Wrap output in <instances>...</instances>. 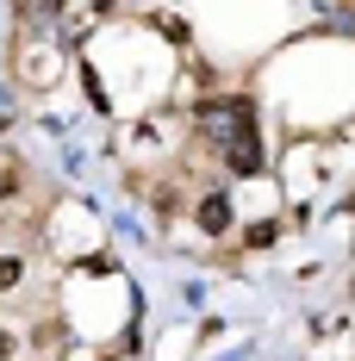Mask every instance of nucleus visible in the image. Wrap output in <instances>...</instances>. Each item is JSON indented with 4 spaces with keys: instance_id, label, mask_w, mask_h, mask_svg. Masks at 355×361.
Segmentation results:
<instances>
[{
    "instance_id": "nucleus-6",
    "label": "nucleus",
    "mask_w": 355,
    "mask_h": 361,
    "mask_svg": "<svg viewBox=\"0 0 355 361\" xmlns=\"http://www.w3.org/2000/svg\"><path fill=\"white\" fill-rule=\"evenodd\" d=\"M175 206H181L175 187H156V218H175Z\"/></svg>"
},
{
    "instance_id": "nucleus-4",
    "label": "nucleus",
    "mask_w": 355,
    "mask_h": 361,
    "mask_svg": "<svg viewBox=\"0 0 355 361\" xmlns=\"http://www.w3.org/2000/svg\"><path fill=\"white\" fill-rule=\"evenodd\" d=\"M13 193H25V169H19V162L0 169V200H13Z\"/></svg>"
},
{
    "instance_id": "nucleus-1",
    "label": "nucleus",
    "mask_w": 355,
    "mask_h": 361,
    "mask_svg": "<svg viewBox=\"0 0 355 361\" xmlns=\"http://www.w3.org/2000/svg\"><path fill=\"white\" fill-rule=\"evenodd\" d=\"M200 131L224 149L231 175H255L262 169V137H255V106L249 100H212V106H200Z\"/></svg>"
},
{
    "instance_id": "nucleus-5",
    "label": "nucleus",
    "mask_w": 355,
    "mask_h": 361,
    "mask_svg": "<svg viewBox=\"0 0 355 361\" xmlns=\"http://www.w3.org/2000/svg\"><path fill=\"white\" fill-rule=\"evenodd\" d=\"M0 361H25V336L6 330V324H0Z\"/></svg>"
},
{
    "instance_id": "nucleus-7",
    "label": "nucleus",
    "mask_w": 355,
    "mask_h": 361,
    "mask_svg": "<svg viewBox=\"0 0 355 361\" xmlns=\"http://www.w3.org/2000/svg\"><path fill=\"white\" fill-rule=\"evenodd\" d=\"M0 224H6V212H0Z\"/></svg>"
},
{
    "instance_id": "nucleus-3",
    "label": "nucleus",
    "mask_w": 355,
    "mask_h": 361,
    "mask_svg": "<svg viewBox=\"0 0 355 361\" xmlns=\"http://www.w3.org/2000/svg\"><path fill=\"white\" fill-rule=\"evenodd\" d=\"M19 287H25V255L6 250L0 255V293H19Z\"/></svg>"
},
{
    "instance_id": "nucleus-2",
    "label": "nucleus",
    "mask_w": 355,
    "mask_h": 361,
    "mask_svg": "<svg viewBox=\"0 0 355 361\" xmlns=\"http://www.w3.org/2000/svg\"><path fill=\"white\" fill-rule=\"evenodd\" d=\"M193 224H200L206 237H224V231H231V200H224V193H206V200H193Z\"/></svg>"
}]
</instances>
